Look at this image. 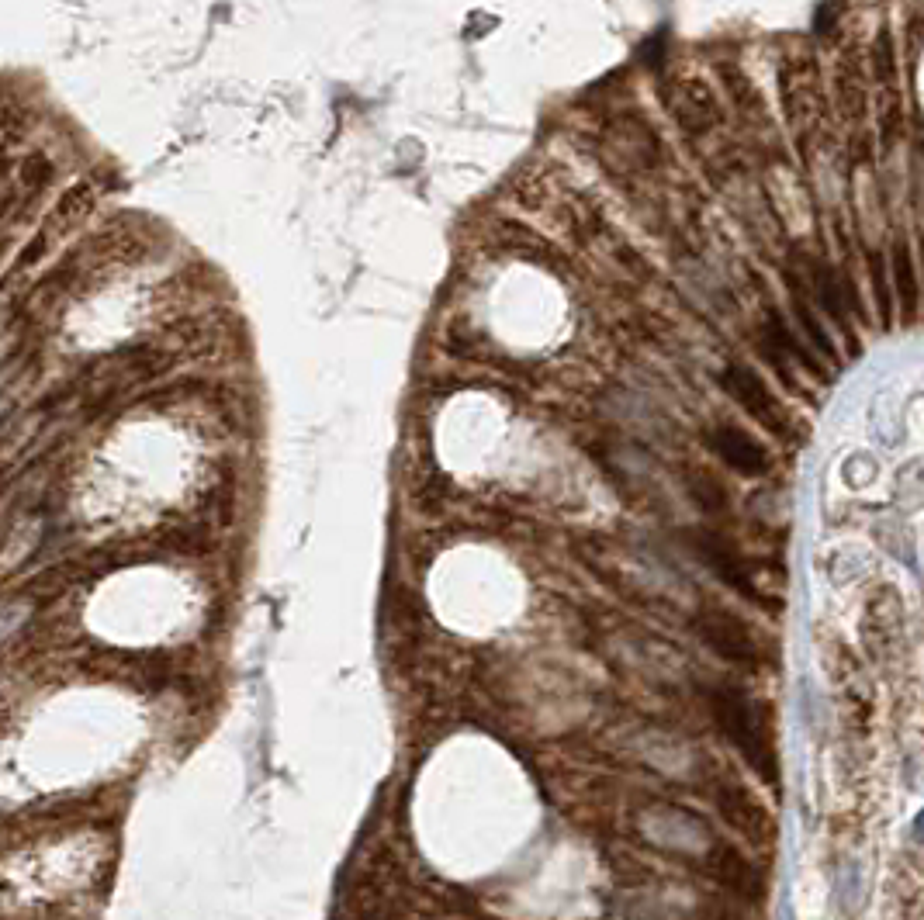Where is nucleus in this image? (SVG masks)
Here are the masks:
<instances>
[{
	"mask_svg": "<svg viewBox=\"0 0 924 920\" xmlns=\"http://www.w3.org/2000/svg\"><path fill=\"white\" fill-rule=\"evenodd\" d=\"M713 443H717L720 457H724L734 471H741V474H762L765 471V450L758 447L748 433H741V429L724 426L717 436H713Z\"/></svg>",
	"mask_w": 924,
	"mask_h": 920,
	"instance_id": "7",
	"label": "nucleus"
},
{
	"mask_svg": "<svg viewBox=\"0 0 924 920\" xmlns=\"http://www.w3.org/2000/svg\"><path fill=\"white\" fill-rule=\"evenodd\" d=\"M641 831L651 844L672 851V855H696V851H706V858H710V851L717 848V844H710V831H706L703 820L689 817V813H682V810L648 813V817L641 820Z\"/></svg>",
	"mask_w": 924,
	"mask_h": 920,
	"instance_id": "2",
	"label": "nucleus"
},
{
	"mask_svg": "<svg viewBox=\"0 0 924 920\" xmlns=\"http://www.w3.org/2000/svg\"><path fill=\"white\" fill-rule=\"evenodd\" d=\"M841 893H845L848 910H855V907H859L862 879H859V865H855V862H848V865H845V876H841Z\"/></svg>",
	"mask_w": 924,
	"mask_h": 920,
	"instance_id": "10",
	"label": "nucleus"
},
{
	"mask_svg": "<svg viewBox=\"0 0 924 920\" xmlns=\"http://www.w3.org/2000/svg\"><path fill=\"white\" fill-rule=\"evenodd\" d=\"M713 716H717L720 730L734 741V748L745 754V761L762 775L765 782H776V754H772L769 741L762 734V723L755 716V706L748 703L741 692L724 689L713 696Z\"/></svg>",
	"mask_w": 924,
	"mask_h": 920,
	"instance_id": "1",
	"label": "nucleus"
},
{
	"mask_svg": "<svg viewBox=\"0 0 924 920\" xmlns=\"http://www.w3.org/2000/svg\"><path fill=\"white\" fill-rule=\"evenodd\" d=\"M724 384L727 391H731L734 398H738L741 405L762 422L765 429H772V433H786V416H783V405L772 398V391L762 384V377L751 374L748 367H731V371L724 374Z\"/></svg>",
	"mask_w": 924,
	"mask_h": 920,
	"instance_id": "5",
	"label": "nucleus"
},
{
	"mask_svg": "<svg viewBox=\"0 0 924 920\" xmlns=\"http://www.w3.org/2000/svg\"><path fill=\"white\" fill-rule=\"evenodd\" d=\"M914 837H918V841H924V810L918 813V817H914Z\"/></svg>",
	"mask_w": 924,
	"mask_h": 920,
	"instance_id": "11",
	"label": "nucleus"
},
{
	"mask_svg": "<svg viewBox=\"0 0 924 920\" xmlns=\"http://www.w3.org/2000/svg\"><path fill=\"white\" fill-rule=\"evenodd\" d=\"M706 869L713 872V879H717L720 886L731 889L738 900H748V903L765 900V879H762V872H758V865L748 862V858L741 855L738 848H731V844H717V848L710 851V858H706Z\"/></svg>",
	"mask_w": 924,
	"mask_h": 920,
	"instance_id": "3",
	"label": "nucleus"
},
{
	"mask_svg": "<svg viewBox=\"0 0 924 920\" xmlns=\"http://www.w3.org/2000/svg\"><path fill=\"white\" fill-rule=\"evenodd\" d=\"M696 627H700L703 640L720 654V658L738 661V665H751V661L758 658L755 640H751L748 627L738 620V616H727V613H717V609H713V613L700 616Z\"/></svg>",
	"mask_w": 924,
	"mask_h": 920,
	"instance_id": "6",
	"label": "nucleus"
},
{
	"mask_svg": "<svg viewBox=\"0 0 924 920\" xmlns=\"http://www.w3.org/2000/svg\"><path fill=\"white\" fill-rule=\"evenodd\" d=\"M893 284H897V291H900V305H904V315L911 319V315L918 312V281H914L907 246H893Z\"/></svg>",
	"mask_w": 924,
	"mask_h": 920,
	"instance_id": "8",
	"label": "nucleus"
},
{
	"mask_svg": "<svg viewBox=\"0 0 924 920\" xmlns=\"http://www.w3.org/2000/svg\"><path fill=\"white\" fill-rule=\"evenodd\" d=\"M796 315H800V326H803V333H807V339H810V343H814L817 350H821V353H824V357H828V360H835V357H838L835 343H831V339L821 333V326H817V319H814V315L807 312V301H803V298H796Z\"/></svg>",
	"mask_w": 924,
	"mask_h": 920,
	"instance_id": "9",
	"label": "nucleus"
},
{
	"mask_svg": "<svg viewBox=\"0 0 924 920\" xmlns=\"http://www.w3.org/2000/svg\"><path fill=\"white\" fill-rule=\"evenodd\" d=\"M717 806H720V813H724L727 824H731L741 837H748V841H755V844H772V837H776L772 817L765 813V806L758 803L748 789L724 786L717 793Z\"/></svg>",
	"mask_w": 924,
	"mask_h": 920,
	"instance_id": "4",
	"label": "nucleus"
}]
</instances>
